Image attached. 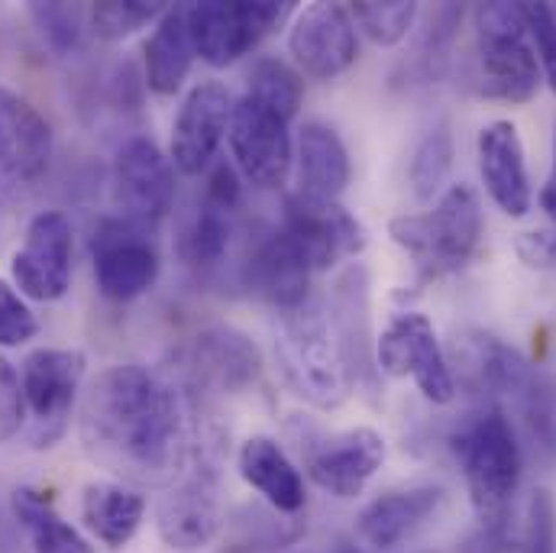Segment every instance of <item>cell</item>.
I'll return each instance as SVG.
<instances>
[{
	"instance_id": "cell-10",
	"label": "cell",
	"mask_w": 556,
	"mask_h": 553,
	"mask_svg": "<svg viewBox=\"0 0 556 553\" xmlns=\"http://www.w3.org/2000/svg\"><path fill=\"white\" fill-rule=\"evenodd\" d=\"M94 278L104 298L124 304L146 294L159 278V250L152 230L127 217H104L91 240Z\"/></svg>"
},
{
	"instance_id": "cell-3",
	"label": "cell",
	"mask_w": 556,
	"mask_h": 553,
	"mask_svg": "<svg viewBox=\"0 0 556 553\" xmlns=\"http://www.w3.org/2000/svg\"><path fill=\"white\" fill-rule=\"evenodd\" d=\"M453 453L463 466L476 518L511 515L521 482V447L502 409L469 415L453 433Z\"/></svg>"
},
{
	"instance_id": "cell-7",
	"label": "cell",
	"mask_w": 556,
	"mask_h": 553,
	"mask_svg": "<svg viewBox=\"0 0 556 553\" xmlns=\"http://www.w3.org/2000/svg\"><path fill=\"white\" fill-rule=\"evenodd\" d=\"M288 3L278 0H207L188 3V29L194 55L211 68H227L256 49L288 16Z\"/></svg>"
},
{
	"instance_id": "cell-40",
	"label": "cell",
	"mask_w": 556,
	"mask_h": 553,
	"mask_svg": "<svg viewBox=\"0 0 556 553\" xmlns=\"http://www.w3.org/2000/svg\"><path fill=\"white\" fill-rule=\"evenodd\" d=\"M26 420V402L16 369L0 356V443L13 440Z\"/></svg>"
},
{
	"instance_id": "cell-26",
	"label": "cell",
	"mask_w": 556,
	"mask_h": 553,
	"mask_svg": "<svg viewBox=\"0 0 556 553\" xmlns=\"http://www.w3.org/2000/svg\"><path fill=\"white\" fill-rule=\"evenodd\" d=\"M240 476L285 515L304 508V482L298 466L273 437H250L240 447Z\"/></svg>"
},
{
	"instance_id": "cell-9",
	"label": "cell",
	"mask_w": 556,
	"mask_h": 553,
	"mask_svg": "<svg viewBox=\"0 0 556 553\" xmlns=\"http://www.w3.org/2000/svg\"><path fill=\"white\" fill-rule=\"evenodd\" d=\"M376 360L379 373L386 376H412L424 399L433 405H446L456 395V379L440 350L437 330L417 311H402L389 321V327L376 340Z\"/></svg>"
},
{
	"instance_id": "cell-12",
	"label": "cell",
	"mask_w": 556,
	"mask_h": 553,
	"mask_svg": "<svg viewBox=\"0 0 556 553\" xmlns=\"http://www.w3.org/2000/svg\"><path fill=\"white\" fill-rule=\"evenodd\" d=\"M72 253L75 234L62 211H42L29 221L23 247L16 250L10 269L23 298L59 301L72 288Z\"/></svg>"
},
{
	"instance_id": "cell-11",
	"label": "cell",
	"mask_w": 556,
	"mask_h": 553,
	"mask_svg": "<svg viewBox=\"0 0 556 553\" xmlns=\"http://www.w3.org/2000/svg\"><path fill=\"white\" fill-rule=\"evenodd\" d=\"M227 139H230L233 162L247 181H253L256 188L285 185L294 162V149H291L288 121L281 114L243 95L240 101H233Z\"/></svg>"
},
{
	"instance_id": "cell-38",
	"label": "cell",
	"mask_w": 556,
	"mask_h": 553,
	"mask_svg": "<svg viewBox=\"0 0 556 553\" xmlns=\"http://www.w3.org/2000/svg\"><path fill=\"white\" fill-rule=\"evenodd\" d=\"M525 553H556V505L547 489H538L528 505Z\"/></svg>"
},
{
	"instance_id": "cell-16",
	"label": "cell",
	"mask_w": 556,
	"mask_h": 553,
	"mask_svg": "<svg viewBox=\"0 0 556 553\" xmlns=\"http://www.w3.org/2000/svg\"><path fill=\"white\" fill-rule=\"evenodd\" d=\"M288 52L294 65L314 81L340 78L359 52L350 10L337 3H311L298 13L288 33Z\"/></svg>"
},
{
	"instance_id": "cell-39",
	"label": "cell",
	"mask_w": 556,
	"mask_h": 553,
	"mask_svg": "<svg viewBox=\"0 0 556 553\" xmlns=\"http://www.w3.org/2000/svg\"><path fill=\"white\" fill-rule=\"evenodd\" d=\"M515 551V528L511 515L505 518H476V528L459 541L456 553H511Z\"/></svg>"
},
{
	"instance_id": "cell-35",
	"label": "cell",
	"mask_w": 556,
	"mask_h": 553,
	"mask_svg": "<svg viewBox=\"0 0 556 553\" xmlns=\"http://www.w3.org/2000/svg\"><path fill=\"white\" fill-rule=\"evenodd\" d=\"M168 7L149 3V0H101L88 7V26L98 39L104 42H121L134 36L137 29L159 20Z\"/></svg>"
},
{
	"instance_id": "cell-19",
	"label": "cell",
	"mask_w": 556,
	"mask_h": 553,
	"mask_svg": "<svg viewBox=\"0 0 556 553\" xmlns=\"http://www.w3.org/2000/svg\"><path fill=\"white\" fill-rule=\"evenodd\" d=\"M382 463H386V440L372 427H353L324 437L307 450L311 479L337 499L363 495V489L382 469Z\"/></svg>"
},
{
	"instance_id": "cell-41",
	"label": "cell",
	"mask_w": 556,
	"mask_h": 553,
	"mask_svg": "<svg viewBox=\"0 0 556 553\" xmlns=\"http://www.w3.org/2000/svg\"><path fill=\"white\" fill-rule=\"evenodd\" d=\"M515 253L528 269H556V227H538L525 230L515 240Z\"/></svg>"
},
{
	"instance_id": "cell-36",
	"label": "cell",
	"mask_w": 556,
	"mask_h": 553,
	"mask_svg": "<svg viewBox=\"0 0 556 553\" xmlns=\"http://www.w3.org/2000/svg\"><path fill=\"white\" fill-rule=\"evenodd\" d=\"M39 334V321L23 294L0 278V347H20Z\"/></svg>"
},
{
	"instance_id": "cell-8",
	"label": "cell",
	"mask_w": 556,
	"mask_h": 553,
	"mask_svg": "<svg viewBox=\"0 0 556 553\" xmlns=\"http://www.w3.org/2000/svg\"><path fill=\"white\" fill-rule=\"evenodd\" d=\"M155 525L168 548L198 551L220 528V495H217V463L201 453L191 456L181 473L165 486L155 505Z\"/></svg>"
},
{
	"instance_id": "cell-2",
	"label": "cell",
	"mask_w": 556,
	"mask_h": 553,
	"mask_svg": "<svg viewBox=\"0 0 556 553\" xmlns=\"http://www.w3.org/2000/svg\"><path fill=\"white\" fill-rule=\"evenodd\" d=\"M276 363L294 395L317 409H340L356 386L330 327V314L311 298L294 311H281Z\"/></svg>"
},
{
	"instance_id": "cell-32",
	"label": "cell",
	"mask_w": 556,
	"mask_h": 553,
	"mask_svg": "<svg viewBox=\"0 0 556 553\" xmlns=\"http://www.w3.org/2000/svg\"><path fill=\"white\" fill-rule=\"evenodd\" d=\"M29 16L42 36V42L55 55H75L85 46V36L91 33L88 26V7L81 3H33Z\"/></svg>"
},
{
	"instance_id": "cell-20",
	"label": "cell",
	"mask_w": 556,
	"mask_h": 553,
	"mask_svg": "<svg viewBox=\"0 0 556 553\" xmlns=\"http://www.w3.org/2000/svg\"><path fill=\"white\" fill-rule=\"evenodd\" d=\"M476 155H479V172H482L485 191L492 194L498 211L515 221L525 217L531 211L534 191H531L525 142H521L518 127L511 121H492L489 127L479 130Z\"/></svg>"
},
{
	"instance_id": "cell-1",
	"label": "cell",
	"mask_w": 556,
	"mask_h": 553,
	"mask_svg": "<svg viewBox=\"0 0 556 553\" xmlns=\"http://www.w3.org/2000/svg\"><path fill=\"white\" fill-rule=\"evenodd\" d=\"M85 450L130 482H172L191 460L185 415L172 386L146 366L104 369L81 402Z\"/></svg>"
},
{
	"instance_id": "cell-31",
	"label": "cell",
	"mask_w": 556,
	"mask_h": 553,
	"mask_svg": "<svg viewBox=\"0 0 556 553\" xmlns=\"http://www.w3.org/2000/svg\"><path fill=\"white\" fill-rule=\"evenodd\" d=\"M247 98L266 104L269 111H276V114H281L291 124L298 117V111H301L304 85H301V75L288 62H281V59H263L250 72Z\"/></svg>"
},
{
	"instance_id": "cell-4",
	"label": "cell",
	"mask_w": 556,
	"mask_h": 553,
	"mask_svg": "<svg viewBox=\"0 0 556 553\" xmlns=\"http://www.w3.org/2000/svg\"><path fill=\"white\" fill-rule=\"evenodd\" d=\"M389 234L415 260L424 278L459 273L482 240L479 198L469 185H453L430 214H402L389 224Z\"/></svg>"
},
{
	"instance_id": "cell-22",
	"label": "cell",
	"mask_w": 556,
	"mask_h": 553,
	"mask_svg": "<svg viewBox=\"0 0 556 553\" xmlns=\"http://www.w3.org/2000/svg\"><path fill=\"white\" fill-rule=\"evenodd\" d=\"M440 505H443L440 486H415V489L386 492L359 512V518H356L359 538L376 551H392V548L405 544L415 531H420L437 515Z\"/></svg>"
},
{
	"instance_id": "cell-24",
	"label": "cell",
	"mask_w": 556,
	"mask_h": 553,
	"mask_svg": "<svg viewBox=\"0 0 556 553\" xmlns=\"http://www.w3.org/2000/svg\"><path fill=\"white\" fill-rule=\"evenodd\" d=\"M260 366L263 363L253 340L230 327L204 330L191 343V369L198 382L217 392H243L260 379Z\"/></svg>"
},
{
	"instance_id": "cell-43",
	"label": "cell",
	"mask_w": 556,
	"mask_h": 553,
	"mask_svg": "<svg viewBox=\"0 0 556 553\" xmlns=\"http://www.w3.org/2000/svg\"><path fill=\"white\" fill-rule=\"evenodd\" d=\"M541 208L547 211V217L556 224V152L554 168H551V175H547V181H544V188H541Z\"/></svg>"
},
{
	"instance_id": "cell-6",
	"label": "cell",
	"mask_w": 556,
	"mask_h": 553,
	"mask_svg": "<svg viewBox=\"0 0 556 553\" xmlns=\"http://www.w3.org/2000/svg\"><path fill=\"white\" fill-rule=\"evenodd\" d=\"M85 353L78 350H33L23 360L20 369V386H23V402L29 412V443L36 450L55 447L68 424L78 402V389L85 379Z\"/></svg>"
},
{
	"instance_id": "cell-42",
	"label": "cell",
	"mask_w": 556,
	"mask_h": 553,
	"mask_svg": "<svg viewBox=\"0 0 556 553\" xmlns=\"http://www.w3.org/2000/svg\"><path fill=\"white\" fill-rule=\"evenodd\" d=\"M240 198H243V188H240V175H237V168H233L230 162H214V165H211V172H207L204 201L233 214V211L240 208Z\"/></svg>"
},
{
	"instance_id": "cell-18",
	"label": "cell",
	"mask_w": 556,
	"mask_h": 553,
	"mask_svg": "<svg viewBox=\"0 0 556 553\" xmlns=\"http://www.w3.org/2000/svg\"><path fill=\"white\" fill-rule=\"evenodd\" d=\"M233 98L220 81H201L188 91L172 124V162L185 175H201L214 165L230 130Z\"/></svg>"
},
{
	"instance_id": "cell-28",
	"label": "cell",
	"mask_w": 556,
	"mask_h": 553,
	"mask_svg": "<svg viewBox=\"0 0 556 553\" xmlns=\"http://www.w3.org/2000/svg\"><path fill=\"white\" fill-rule=\"evenodd\" d=\"M81 515L88 531L111 551L127 548L137 538L146 499L124 482H91L81 499Z\"/></svg>"
},
{
	"instance_id": "cell-37",
	"label": "cell",
	"mask_w": 556,
	"mask_h": 553,
	"mask_svg": "<svg viewBox=\"0 0 556 553\" xmlns=\"http://www.w3.org/2000/svg\"><path fill=\"white\" fill-rule=\"evenodd\" d=\"M525 26L534 39V52L544 65L547 85L556 91V10L547 3H518Z\"/></svg>"
},
{
	"instance_id": "cell-29",
	"label": "cell",
	"mask_w": 556,
	"mask_h": 553,
	"mask_svg": "<svg viewBox=\"0 0 556 553\" xmlns=\"http://www.w3.org/2000/svg\"><path fill=\"white\" fill-rule=\"evenodd\" d=\"M13 518L26 531L33 553H94V548L36 489L13 492Z\"/></svg>"
},
{
	"instance_id": "cell-13",
	"label": "cell",
	"mask_w": 556,
	"mask_h": 553,
	"mask_svg": "<svg viewBox=\"0 0 556 553\" xmlns=\"http://www.w3.org/2000/svg\"><path fill=\"white\" fill-rule=\"evenodd\" d=\"M114 198L121 217L152 230L175 201V172L149 137H130L114 159Z\"/></svg>"
},
{
	"instance_id": "cell-30",
	"label": "cell",
	"mask_w": 556,
	"mask_h": 553,
	"mask_svg": "<svg viewBox=\"0 0 556 553\" xmlns=\"http://www.w3.org/2000/svg\"><path fill=\"white\" fill-rule=\"evenodd\" d=\"M230 211L224 208H214L201 198V208L188 217L181 237H178V256L194 266V269H204V266H217L230 247Z\"/></svg>"
},
{
	"instance_id": "cell-27",
	"label": "cell",
	"mask_w": 556,
	"mask_h": 553,
	"mask_svg": "<svg viewBox=\"0 0 556 553\" xmlns=\"http://www.w3.org/2000/svg\"><path fill=\"white\" fill-rule=\"evenodd\" d=\"M194 62V42H191V29H188V7H168L149 42H146V85L149 91L168 98L175 95Z\"/></svg>"
},
{
	"instance_id": "cell-34",
	"label": "cell",
	"mask_w": 556,
	"mask_h": 553,
	"mask_svg": "<svg viewBox=\"0 0 556 553\" xmlns=\"http://www.w3.org/2000/svg\"><path fill=\"white\" fill-rule=\"evenodd\" d=\"M417 3L412 0H392V3H379V0H359L350 7V20L353 26H359L376 46H399L417 20Z\"/></svg>"
},
{
	"instance_id": "cell-15",
	"label": "cell",
	"mask_w": 556,
	"mask_h": 553,
	"mask_svg": "<svg viewBox=\"0 0 556 553\" xmlns=\"http://www.w3.org/2000/svg\"><path fill=\"white\" fill-rule=\"evenodd\" d=\"M281 227L298 240L314 273L333 269L366 250V227L340 204L294 194L285 201Z\"/></svg>"
},
{
	"instance_id": "cell-33",
	"label": "cell",
	"mask_w": 556,
	"mask_h": 553,
	"mask_svg": "<svg viewBox=\"0 0 556 553\" xmlns=\"http://www.w3.org/2000/svg\"><path fill=\"white\" fill-rule=\"evenodd\" d=\"M450 168H453V134L446 124H437L427 137L417 142L412 168H408L412 191L420 204L433 201V194L443 188Z\"/></svg>"
},
{
	"instance_id": "cell-23",
	"label": "cell",
	"mask_w": 556,
	"mask_h": 553,
	"mask_svg": "<svg viewBox=\"0 0 556 553\" xmlns=\"http://www.w3.org/2000/svg\"><path fill=\"white\" fill-rule=\"evenodd\" d=\"M330 327L353 373V382L359 379L369 382L376 376L372 360H369L376 343L369 334V276L363 266H353L337 278L333 294H330Z\"/></svg>"
},
{
	"instance_id": "cell-17",
	"label": "cell",
	"mask_w": 556,
	"mask_h": 553,
	"mask_svg": "<svg viewBox=\"0 0 556 553\" xmlns=\"http://www.w3.org/2000/svg\"><path fill=\"white\" fill-rule=\"evenodd\" d=\"M453 356H456L459 379L472 392L489 395L495 402H515L521 409L525 399L544 382L515 347L482 330H469L456 337Z\"/></svg>"
},
{
	"instance_id": "cell-25",
	"label": "cell",
	"mask_w": 556,
	"mask_h": 553,
	"mask_svg": "<svg viewBox=\"0 0 556 553\" xmlns=\"http://www.w3.org/2000/svg\"><path fill=\"white\" fill-rule=\"evenodd\" d=\"M298 185L304 198L337 201L350 185V152L327 124H304L298 137Z\"/></svg>"
},
{
	"instance_id": "cell-5",
	"label": "cell",
	"mask_w": 556,
	"mask_h": 553,
	"mask_svg": "<svg viewBox=\"0 0 556 553\" xmlns=\"http://www.w3.org/2000/svg\"><path fill=\"white\" fill-rule=\"evenodd\" d=\"M476 81L485 98L528 104L538 95L541 68L518 3H482L476 10Z\"/></svg>"
},
{
	"instance_id": "cell-21",
	"label": "cell",
	"mask_w": 556,
	"mask_h": 553,
	"mask_svg": "<svg viewBox=\"0 0 556 553\" xmlns=\"http://www.w3.org/2000/svg\"><path fill=\"white\" fill-rule=\"evenodd\" d=\"M311 276L314 269L304 250L285 227L273 230L247 263V285L278 311H294L307 301Z\"/></svg>"
},
{
	"instance_id": "cell-14",
	"label": "cell",
	"mask_w": 556,
	"mask_h": 553,
	"mask_svg": "<svg viewBox=\"0 0 556 553\" xmlns=\"http://www.w3.org/2000/svg\"><path fill=\"white\" fill-rule=\"evenodd\" d=\"M52 165V127L16 91L0 85V194L33 188Z\"/></svg>"
}]
</instances>
